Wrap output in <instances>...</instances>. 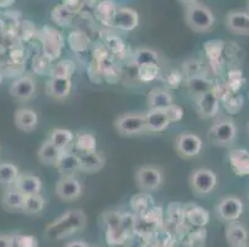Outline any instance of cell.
I'll use <instances>...</instances> for the list:
<instances>
[{"label": "cell", "instance_id": "cell-25", "mask_svg": "<svg viewBox=\"0 0 249 247\" xmlns=\"http://www.w3.org/2000/svg\"><path fill=\"white\" fill-rule=\"evenodd\" d=\"M74 148H76L78 156H86L97 152L96 137L89 132H81L76 137Z\"/></svg>", "mask_w": 249, "mask_h": 247}, {"label": "cell", "instance_id": "cell-17", "mask_svg": "<svg viewBox=\"0 0 249 247\" xmlns=\"http://www.w3.org/2000/svg\"><path fill=\"white\" fill-rule=\"evenodd\" d=\"M226 239L231 247H247L248 231L242 224L232 221L226 228Z\"/></svg>", "mask_w": 249, "mask_h": 247}, {"label": "cell", "instance_id": "cell-12", "mask_svg": "<svg viewBox=\"0 0 249 247\" xmlns=\"http://www.w3.org/2000/svg\"><path fill=\"white\" fill-rule=\"evenodd\" d=\"M226 25L235 35L249 36V13L243 10H232L226 16Z\"/></svg>", "mask_w": 249, "mask_h": 247}, {"label": "cell", "instance_id": "cell-13", "mask_svg": "<svg viewBox=\"0 0 249 247\" xmlns=\"http://www.w3.org/2000/svg\"><path fill=\"white\" fill-rule=\"evenodd\" d=\"M138 25H139V15L134 9L125 8V6L117 8L112 26L123 31H132L137 29Z\"/></svg>", "mask_w": 249, "mask_h": 247}, {"label": "cell", "instance_id": "cell-23", "mask_svg": "<svg viewBox=\"0 0 249 247\" xmlns=\"http://www.w3.org/2000/svg\"><path fill=\"white\" fill-rule=\"evenodd\" d=\"M49 140L61 152H67L69 146L73 142L74 135L72 131L66 130V129H55L50 133Z\"/></svg>", "mask_w": 249, "mask_h": 247}, {"label": "cell", "instance_id": "cell-33", "mask_svg": "<svg viewBox=\"0 0 249 247\" xmlns=\"http://www.w3.org/2000/svg\"><path fill=\"white\" fill-rule=\"evenodd\" d=\"M187 217H189L190 223L192 225L197 226V228H203L210 221V215L201 207H195L191 210H189Z\"/></svg>", "mask_w": 249, "mask_h": 247}, {"label": "cell", "instance_id": "cell-20", "mask_svg": "<svg viewBox=\"0 0 249 247\" xmlns=\"http://www.w3.org/2000/svg\"><path fill=\"white\" fill-rule=\"evenodd\" d=\"M81 157L73 152H62L60 160L56 163V168L62 176H72L74 172H80Z\"/></svg>", "mask_w": 249, "mask_h": 247}, {"label": "cell", "instance_id": "cell-7", "mask_svg": "<svg viewBox=\"0 0 249 247\" xmlns=\"http://www.w3.org/2000/svg\"><path fill=\"white\" fill-rule=\"evenodd\" d=\"M235 136H237V126L234 121L230 119H223L216 122L208 132L210 141L217 146H228L234 141Z\"/></svg>", "mask_w": 249, "mask_h": 247}, {"label": "cell", "instance_id": "cell-18", "mask_svg": "<svg viewBox=\"0 0 249 247\" xmlns=\"http://www.w3.org/2000/svg\"><path fill=\"white\" fill-rule=\"evenodd\" d=\"M14 121L19 130L25 131V132H30V131L35 130L36 126H37L38 116L33 109L21 108L18 109L17 112H15Z\"/></svg>", "mask_w": 249, "mask_h": 247}, {"label": "cell", "instance_id": "cell-2", "mask_svg": "<svg viewBox=\"0 0 249 247\" xmlns=\"http://www.w3.org/2000/svg\"><path fill=\"white\" fill-rule=\"evenodd\" d=\"M185 4V21L190 29L198 33L211 30L214 25V15L211 9L200 1H189Z\"/></svg>", "mask_w": 249, "mask_h": 247}, {"label": "cell", "instance_id": "cell-6", "mask_svg": "<svg viewBox=\"0 0 249 247\" xmlns=\"http://www.w3.org/2000/svg\"><path fill=\"white\" fill-rule=\"evenodd\" d=\"M137 185L144 192H154L162 185L164 176L161 169L155 166H142L135 172Z\"/></svg>", "mask_w": 249, "mask_h": 247}, {"label": "cell", "instance_id": "cell-35", "mask_svg": "<svg viewBox=\"0 0 249 247\" xmlns=\"http://www.w3.org/2000/svg\"><path fill=\"white\" fill-rule=\"evenodd\" d=\"M190 88H191L192 92L197 95V98L200 95L205 94V93L210 92L211 90V83L203 78H192L190 79Z\"/></svg>", "mask_w": 249, "mask_h": 247}, {"label": "cell", "instance_id": "cell-21", "mask_svg": "<svg viewBox=\"0 0 249 247\" xmlns=\"http://www.w3.org/2000/svg\"><path fill=\"white\" fill-rule=\"evenodd\" d=\"M148 105L150 109H165L174 104L173 95L164 88H154L148 95Z\"/></svg>", "mask_w": 249, "mask_h": 247}, {"label": "cell", "instance_id": "cell-9", "mask_svg": "<svg viewBox=\"0 0 249 247\" xmlns=\"http://www.w3.org/2000/svg\"><path fill=\"white\" fill-rule=\"evenodd\" d=\"M243 213V203L237 197H226L216 207V214L221 220L226 223L237 221Z\"/></svg>", "mask_w": 249, "mask_h": 247}, {"label": "cell", "instance_id": "cell-22", "mask_svg": "<svg viewBox=\"0 0 249 247\" xmlns=\"http://www.w3.org/2000/svg\"><path fill=\"white\" fill-rule=\"evenodd\" d=\"M81 157V166H80V172L88 174H93L97 172L102 171L106 165V158L103 157V155L99 152L90 153V155L86 156H80Z\"/></svg>", "mask_w": 249, "mask_h": 247}, {"label": "cell", "instance_id": "cell-41", "mask_svg": "<svg viewBox=\"0 0 249 247\" xmlns=\"http://www.w3.org/2000/svg\"><path fill=\"white\" fill-rule=\"evenodd\" d=\"M13 4H15V1L13 0H6V1H0V8H8V6H11Z\"/></svg>", "mask_w": 249, "mask_h": 247}, {"label": "cell", "instance_id": "cell-26", "mask_svg": "<svg viewBox=\"0 0 249 247\" xmlns=\"http://www.w3.org/2000/svg\"><path fill=\"white\" fill-rule=\"evenodd\" d=\"M25 196H22L19 190L14 187H9L4 190L3 197H1V203L8 210H22L24 207Z\"/></svg>", "mask_w": 249, "mask_h": 247}, {"label": "cell", "instance_id": "cell-43", "mask_svg": "<svg viewBox=\"0 0 249 247\" xmlns=\"http://www.w3.org/2000/svg\"><path fill=\"white\" fill-rule=\"evenodd\" d=\"M247 9H248V10H247V11H248V13H249V3H248V5H247Z\"/></svg>", "mask_w": 249, "mask_h": 247}, {"label": "cell", "instance_id": "cell-37", "mask_svg": "<svg viewBox=\"0 0 249 247\" xmlns=\"http://www.w3.org/2000/svg\"><path fill=\"white\" fill-rule=\"evenodd\" d=\"M164 112H165V114L167 115V117H169V120L171 124H173V122L178 121V120L182 119V116H183L182 108L178 105H176V104H171L170 106L165 108Z\"/></svg>", "mask_w": 249, "mask_h": 247}, {"label": "cell", "instance_id": "cell-28", "mask_svg": "<svg viewBox=\"0 0 249 247\" xmlns=\"http://www.w3.org/2000/svg\"><path fill=\"white\" fill-rule=\"evenodd\" d=\"M76 65L71 60H62L50 69V77L51 78H66L71 79L72 74L74 73Z\"/></svg>", "mask_w": 249, "mask_h": 247}, {"label": "cell", "instance_id": "cell-27", "mask_svg": "<svg viewBox=\"0 0 249 247\" xmlns=\"http://www.w3.org/2000/svg\"><path fill=\"white\" fill-rule=\"evenodd\" d=\"M19 176V169L15 165L9 162H0V185L6 188L13 187Z\"/></svg>", "mask_w": 249, "mask_h": 247}, {"label": "cell", "instance_id": "cell-38", "mask_svg": "<svg viewBox=\"0 0 249 247\" xmlns=\"http://www.w3.org/2000/svg\"><path fill=\"white\" fill-rule=\"evenodd\" d=\"M62 5L67 9L71 14L76 15L80 13L83 8V1H78V0H65Z\"/></svg>", "mask_w": 249, "mask_h": 247}, {"label": "cell", "instance_id": "cell-34", "mask_svg": "<svg viewBox=\"0 0 249 247\" xmlns=\"http://www.w3.org/2000/svg\"><path fill=\"white\" fill-rule=\"evenodd\" d=\"M160 73V68L158 65H144L138 67V74L142 82H151L158 78Z\"/></svg>", "mask_w": 249, "mask_h": 247}, {"label": "cell", "instance_id": "cell-39", "mask_svg": "<svg viewBox=\"0 0 249 247\" xmlns=\"http://www.w3.org/2000/svg\"><path fill=\"white\" fill-rule=\"evenodd\" d=\"M0 247H15L14 237L8 235H0Z\"/></svg>", "mask_w": 249, "mask_h": 247}, {"label": "cell", "instance_id": "cell-10", "mask_svg": "<svg viewBox=\"0 0 249 247\" xmlns=\"http://www.w3.org/2000/svg\"><path fill=\"white\" fill-rule=\"evenodd\" d=\"M56 194L63 201L77 200L82 196L83 187L81 182L73 176H63L56 183Z\"/></svg>", "mask_w": 249, "mask_h": 247}, {"label": "cell", "instance_id": "cell-44", "mask_svg": "<svg viewBox=\"0 0 249 247\" xmlns=\"http://www.w3.org/2000/svg\"><path fill=\"white\" fill-rule=\"evenodd\" d=\"M248 132H249V124H248Z\"/></svg>", "mask_w": 249, "mask_h": 247}, {"label": "cell", "instance_id": "cell-16", "mask_svg": "<svg viewBox=\"0 0 249 247\" xmlns=\"http://www.w3.org/2000/svg\"><path fill=\"white\" fill-rule=\"evenodd\" d=\"M146 128L150 132H161L170 126V120L164 109H149L145 113Z\"/></svg>", "mask_w": 249, "mask_h": 247}, {"label": "cell", "instance_id": "cell-24", "mask_svg": "<svg viewBox=\"0 0 249 247\" xmlns=\"http://www.w3.org/2000/svg\"><path fill=\"white\" fill-rule=\"evenodd\" d=\"M60 149L56 148L50 142V140L44 141L41 147L38 148L37 158L38 161L44 165V166H56V163L58 162L61 156Z\"/></svg>", "mask_w": 249, "mask_h": 247}, {"label": "cell", "instance_id": "cell-1", "mask_svg": "<svg viewBox=\"0 0 249 247\" xmlns=\"http://www.w3.org/2000/svg\"><path fill=\"white\" fill-rule=\"evenodd\" d=\"M86 224L87 217L83 210H69L47 225L45 235L52 241H58L82 231L86 228Z\"/></svg>", "mask_w": 249, "mask_h": 247}, {"label": "cell", "instance_id": "cell-8", "mask_svg": "<svg viewBox=\"0 0 249 247\" xmlns=\"http://www.w3.org/2000/svg\"><path fill=\"white\" fill-rule=\"evenodd\" d=\"M203 142L197 135L190 132H183L176 137L175 147L178 155L185 158L196 157L202 151Z\"/></svg>", "mask_w": 249, "mask_h": 247}, {"label": "cell", "instance_id": "cell-3", "mask_svg": "<svg viewBox=\"0 0 249 247\" xmlns=\"http://www.w3.org/2000/svg\"><path fill=\"white\" fill-rule=\"evenodd\" d=\"M189 184L195 196H208L216 188L217 176L212 169L197 168L190 174Z\"/></svg>", "mask_w": 249, "mask_h": 247}, {"label": "cell", "instance_id": "cell-5", "mask_svg": "<svg viewBox=\"0 0 249 247\" xmlns=\"http://www.w3.org/2000/svg\"><path fill=\"white\" fill-rule=\"evenodd\" d=\"M40 40L42 44L44 56L50 61H53L60 57L63 47L62 35L53 27L45 26L40 33Z\"/></svg>", "mask_w": 249, "mask_h": 247}, {"label": "cell", "instance_id": "cell-15", "mask_svg": "<svg viewBox=\"0 0 249 247\" xmlns=\"http://www.w3.org/2000/svg\"><path fill=\"white\" fill-rule=\"evenodd\" d=\"M13 187L17 188L25 197L35 196L41 192L42 182L37 176H34V174H20Z\"/></svg>", "mask_w": 249, "mask_h": 247}, {"label": "cell", "instance_id": "cell-30", "mask_svg": "<svg viewBox=\"0 0 249 247\" xmlns=\"http://www.w3.org/2000/svg\"><path fill=\"white\" fill-rule=\"evenodd\" d=\"M45 208V199L42 198L41 194H35V196L25 197L24 207H22V212L26 214L35 215L41 213Z\"/></svg>", "mask_w": 249, "mask_h": 247}, {"label": "cell", "instance_id": "cell-14", "mask_svg": "<svg viewBox=\"0 0 249 247\" xmlns=\"http://www.w3.org/2000/svg\"><path fill=\"white\" fill-rule=\"evenodd\" d=\"M46 94L56 100H63L72 90V81L66 78H50L46 82Z\"/></svg>", "mask_w": 249, "mask_h": 247}, {"label": "cell", "instance_id": "cell-42", "mask_svg": "<svg viewBox=\"0 0 249 247\" xmlns=\"http://www.w3.org/2000/svg\"><path fill=\"white\" fill-rule=\"evenodd\" d=\"M1 81H3V72L0 71V83H1Z\"/></svg>", "mask_w": 249, "mask_h": 247}, {"label": "cell", "instance_id": "cell-32", "mask_svg": "<svg viewBox=\"0 0 249 247\" xmlns=\"http://www.w3.org/2000/svg\"><path fill=\"white\" fill-rule=\"evenodd\" d=\"M115 11H117V6L109 1H103L97 6V15H98L99 20L104 24L113 25Z\"/></svg>", "mask_w": 249, "mask_h": 247}, {"label": "cell", "instance_id": "cell-19", "mask_svg": "<svg viewBox=\"0 0 249 247\" xmlns=\"http://www.w3.org/2000/svg\"><path fill=\"white\" fill-rule=\"evenodd\" d=\"M197 106L201 116L206 117V119H211V117L216 116L217 113H218V98L212 90H210V92L198 97Z\"/></svg>", "mask_w": 249, "mask_h": 247}, {"label": "cell", "instance_id": "cell-11", "mask_svg": "<svg viewBox=\"0 0 249 247\" xmlns=\"http://www.w3.org/2000/svg\"><path fill=\"white\" fill-rule=\"evenodd\" d=\"M10 95L20 101H26L34 97L36 92V82L30 76H21L15 79L11 84Z\"/></svg>", "mask_w": 249, "mask_h": 247}, {"label": "cell", "instance_id": "cell-36", "mask_svg": "<svg viewBox=\"0 0 249 247\" xmlns=\"http://www.w3.org/2000/svg\"><path fill=\"white\" fill-rule=\"evenodd\" d=\"M14 237L15 247H38L37 240L29 235H17Z\"/></svg>", "mask_w": 249, "mask_h": 247}, {"label": "cell", "instance_id": "cell-29", "mask_svg": "<svg viewBox=\"0 0 249 247\" xmlns=\"http://www.w3.org/2000/svg\"><path fill=\"white\" fill-rule=\"evenodd\" d=\"M51 19L52 21L55 22L56 25L61 27H67L72 24L74 19L73 14L70 13L65 6L61 4V5H56L55 8L51 10Z\"/></svg>", "mask_w": 249, "mask_h": 247}, {"label": "cell", "instance_id": "cell-40", "mask_svg": "<svg viewBox=\"0 0 249 247\" xmlns=\"http://www.w3.org/2000/svg\"><path fill=\"white\" fill-rule=\"evenodd\" d=\"M66 247H88L83 241H72L67 244Z\"/></svg>", "mask_w": 249, "mask_h": 247}, {"label": "cell", "instance_id": "cell-4", "mask_svg": "<svg viewBox=\"0 0 249 247\" xmlns=\"http://www.w3.org/2000/svg\"><path fill=\"white\" fill-rule=\"evenodd\" d=\"M115 129L122 136H135L148 131L145 114L129 113L115 120Z\"/></svg>", "mask_w": 249, "mask_h": 247}, {"label": "cell", "instance_id": "cell-31", "mask_svg": "<svg viewBox=\"0 0 249 247\" xmlns=\"http://www.w3.org/2000/svg\"><path fill=\"white\" fill-rule=\"evenodd\" d=\"M134 61L138 65V67L144 65H158L159 56L153 49H140L134 52Z\"/></svg>", "mask_w": 249, "mask_h": 247}]
</instances>
